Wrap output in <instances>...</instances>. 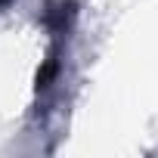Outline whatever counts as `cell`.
Instances as JSON below:
<instances>
[{"instance_id": "cell-1", "label": "cell", "mask_w": 158, "mask_h": 158, "mask_svg": "<svg viewBox=\"0 0 158 158\" xmlns=\"http://www.w3.org/2000/svg\"><path fill=\"white\" fill-rule=\"evenodd\" d=\"M6 3H10V0H0V6H6Z\"/></svg>"}]
</instances>
